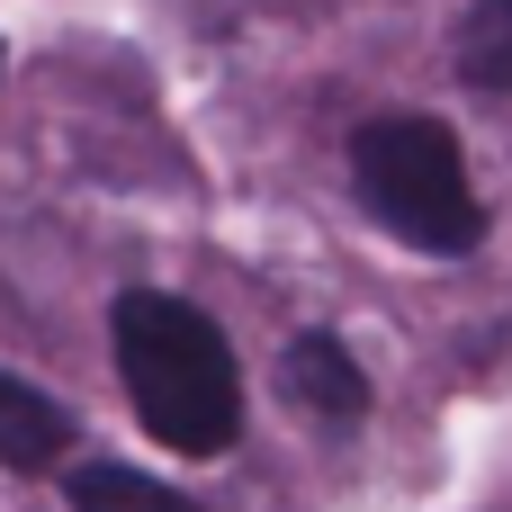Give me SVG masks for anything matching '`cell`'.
Listing matches in <instances>:
<instances>
[{"instance_id":"cell-3","label":"cell","mask_w":512,"mask_h":512,"mask_svg":"<svg viewBox=\"0 0 512 512\" xmlns=\"http://www.w3.org/2000/svg\"><path fill=\"white\" fill-rule=\"evenodd\" d=\"M279 378H288V396H297V414H315L324 432H351L360 414H369V378H360V360H351V342L342 333H297L288 342V360H279Z\"/></svg>"},{"instance_id":"cell-5","label":"cell","mask_w":512,"mask_h":512,"mask_svg":"<svg viewBox=\"0 0 512 512\" xmlns=\"http://www.w3.org/2000/svg\"><path fill=\"white\" fill-rule=\"evenodd\" d=\"M72 512H198L189 495H171L162 477L144 468H117V459H90L72 468Z\"/></svg>"},{"instance_id":"cell-1","label":"cell","mask_w":512,"mask_h":512,"mask_svg":"<svg viewBox=\"0 0 512 512\" xmlns=\"http://www.w3.org/2000/svg\"><path fill=\"white\" fill-rule=\"evenodd\" d=\"M108 342H117V378L135 423L180 450V459H225L243 432V369L225 351V333L162 288H126L108 306Z\"/></svg>"},{"instance_id":"cell-4","label":"cell","mask_w":512,"mask_h":512,"mask_svg":"<svg viewBox=\"0 0 512 512\" xmlns=\"http://www.w3.org/2000/svg\"><path fill=\"white\" fill-rule=\"evenodd\" d=\"M63 450H72V414H63L45 387H27V378L0 369V468L36 477V468H54Z\"/></svg>"},{"instance_id":"cell-2","label":"cell","mask_w":512,"mask_h":512,"mask_svg":"<svg viewBox=\"0 0 512 512\" xmlns=\"http://www.w3.org/2000/svg\"><path fill=\"white\" fill-rule=\"evenodd\" d=\"M351 189L414 252L459 261V252L486 243V207L468 189V153H459V135L441 117H369L351 135Z\"/></svg>"},{"instance_id":"cell-6","label":"cell","mask_w":512,"mask_h":512,"mask_svg":"<svg viewBox=\"0 0 512 512\" xmlns=\"http://www.w3.org/2000/svg\"><path fill=\"white\" fill-rule=\"evenodd\" d=\"M450 54H459V81L468 90H512V0H468Z\"/></svg>"}]
</instances>
